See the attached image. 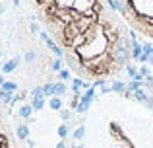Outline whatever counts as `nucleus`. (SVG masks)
Listing matches in <instances>:
<instances>
[{
  "instance_id": "nucleus-1",
  "label": "nucleus",
  "mask_w": 153,
  "mask_h": 148,
  "mask_svg": "<svg viewBox=\"0 0 153 148\" xmlns=\"http://www.w3.org/2000/svg\"><path fill=\"white\" fill-rule=\"evenodd\" d=\"M41 22L64 49L68 68L85 78H105L118 70L116 49L128 29L111 10L108 0H29Z\"/></svg>"
},
{
  "instance_id": "nucleus-2",
  "label": "nucleus",
  "mask_w": 153,
  "mask_h": 148,
  "mask_svg": "<svg viewBox=\"0 0 153 148\" xmlns=\"http://www.w3.org/2000/svg\"><path fill=\"white\" fill-rule=\"evenodd\" d=\"M108 6L134 29L153 37V0H108Z\"/></svg>"
},
{
  "instance_id": "nucleus-3",
  "label": "nucleus",
  "mask_w": 153,
  "mask_h": 148,
  "mask_svg": "<svg viewBox=\"0 0 153 148\" xmlns=\"http://www.w3.org/2000/svg\"><path fill=\"white\" fill-rule=\"evenodd\" d=\"M23 62V57H14V59H10L8 62H4L2 65V74H10V72H14L16 68H18L19 65Z\"/></svg>"
},
{
  "instance_id": "nucleus-4",
  "label": "nucleus",
  "mask_w": 153,
  "mask_h": 148,
  "mask_svg": "<svg viewBox=\"0 0 153 148\" xmlns=\"http://www.w3.org/2000/svg\"><path fill=\"white\" fill-rule=\"evenodd\" d=\"M33 111H35V109L31 107V103H22V105H19V109H18V115L23 119V121H29Z\"/></svg>"
},
{
  "instance_id": "nucleus-5",
  "label": "nucleus",
  "mask_w": 153,
  "mask_h": 148,
  "mask_svg": "<svg viewBox=\"0 0 153 148\" xmlns=\"http://www.w3.org/2000/svg\"><path fill=\"white\" fill-rule=\"evenodd\" d=\"M16 138H19V140L29 138V125H27V123H19V125L16 127Z\"/></svg>"
},
{
  "instance_id": "nucleus-6",
  "label": "nucleus",
  "mask_w": 153,
  "mask_h": 148,
  "mask_svg": "<svg viewBox=\"0 0 153 148\" xmlns=\"http://www.w3.org/2000/svg\"><path fill=\"white\" fill-rule=\"evenodd\" d=\"M149 98H151V95L147 94V92L143 90V88L132 94V99H136V101H140V103H146V105H147V101H149Z\"/></svg>"
},
{
  "instance_id": "nucleus-7",
  "label": "nucleus",
  "mask_w": 153,
  "mask_h": 148,
  "mask_svg": "<svg viewBox=\"0 0 153 148\" xmlns=\"http://www.w3.org/2000/svg\"><path fill=\"white\" fill-rule=\"evenodd\" d=\"M49 107L52 111H62L64 105H62V98H58V95H52V98L49 99Z\"/></svg>"
},
{
  "instance_id": "nucleus-8",
  "label": "nucleus",
  "mask_w": 153,
  "mask_h": 148,
  "mask_svg": "<svg viewBox=\"0 0 153 148\" xmlns=\"http://www.w3.org/2000/svg\"><path fill=\"white\" fill-rule=\"evenodd\" d=\"M142 53H143V45H140V41L132 43V61L138 62V59L142 57Z\"/></svg>"
},
{
  "instance_id": "nucleus-9",
  "label": "nucleus",
  "mask_w": 153,
  "mask_h": 148,
  "mask_svg": "<svg viewBox=\"0 0 153 148\" xmlns=\"http://www.w3.org/2000/svg\"><path fill=\"white\" fill-rule=\"evenodd\" d=\"M82 88H85V80H82V78L72 80V94H82Z\"/></svg>"
},
{
  "instance_id": "nucleus-10",
  "label": "nucleus",
  "mask_w": 153,
  "mask_h": 148,
  "mask_svg": "<svg viewBox=\"0 0 153 148\" xmlns=\"http://www.w3.org/2000/svg\"><path fill=\"white\" fill-rule=\"evenodd\" d=\"M66 92H68V88H66V84H64V82H54V95L64 98V95H66Z\"/></svg>"
},
{
  "instance_id": "nucleus-11",
  "label": "nucleus",
  "mask_w": 153,
  "mask_h": 148,
  "mask_svg": "<svg viewBox=\"0 0 153 148\" xmlns=\"http://www.w3.org/2000/svg\"><path fill=\"white\" fill-rule=\"evenodd\" d=\"M14 98L16 95L12 94V92H6V90H2V88H0V99H2V103H14Z\"/></svg>"
},
{
  "instance_id": "nucleus-12",
  "label": "nucleus",
  "mask_w": 153,
  "mask_h": 148,
  "mask_svg": "<svg viewBox=\"0 0 153 148\" xmlns=\"http://www.w3.org/2000/svg\"><path fill=\"white\" fill-rule=\"evenodd\" d=\"M112 92H118V94H124L126 92V82H122V80H114V82L111 84Z\"/></svg>"
},
{
  "instance_id": "nucleus-13",
  "label": "nucleus",
  "mask_w": 153,
  "mask_h": 148,
  "mask_svg": "<svg viewBox=\"0 0 153 148\" xmlns=\"http://www.w3.org/2000/svg\"><path fill=\"white\" fill-rule=\"evenodd\" d=\"M45 99L47 98H31V107H33L35 111H41L43 107H45Z\"/></svg>"
},
{
  "instance_id": "nucleus-14",
  "label": "nucleus",
  "mask_w": 153,
  "mask_h": 148,
  "mask_svg": "<svg viewBox=\"0 0 153 148\" xmlns=\"http://www.w3.org/2000/svg\"><path fill=\"white\" fill-rule=\"evenodd\" d=\"M83 137H85V127H83V125L76 127V131H74V133H72V138H74V140L78 142V140H82Z\"/></svg>"
},
{
  "instance_id": "nucleus-15",
  "label": "nucleus",
  "mask_w": 153,
  "mask_h": 148,
  "mask_svg": "<svg viewBox=\"0 0 153 148\" xmlns=\"http://www.w3.org/2000/svg\"><path fill=\"white\" fill-rule=\"evenodd\" d=\"M43 90H45V98L51 99L52 95H54V82H47L43 84Z\"/></svg>"
},
{
  "instance_id": "nucleus-16",
  "label": "nucleus",
  "mask_w": 153,
  "mask_h": 148,
  "mask_svg": "<svg viewBox=\"0 0 153 148\" xmlns=\"http://www.w3.org/2000/svg\"><path fill=\"white\" fill-rule=\"evenodd\" d=\"M142 88H143V82H140V80H132V82L126 84V90H130V92H138Z\"/></svg>"
},
{
  "instance_id": "nucleus-17",
  "label": "nucleus",
  "mask_w": 153,
  "mask_h": 148,
  "mask_svg": "<svg viewBox=\"0 0 153 148\" xmlns=\"http://www.w3.org/2000/svg\"><path fill=\"white\" fill-rule=\"evenodd\" d=\"M58 78H60V82H68V80H74L72 78V70L70 68H62L58 72Z\"/></svg>"
},
{
  "instance_id": "nucleus-18",
  "label": "nucleus",
  "mask_w": 153,
  "mask_h": 148,
  "mask_svg": "<svg viewBox=\"0 0 153 148\" xmlns=\"http://www.w3.org/2000/svg\"><path fill=\"white\" fill-rule=\"evenodd\" d=\"M0 148H18V146H14V144H12V140L6 137V134L0 133Z\"/></svg>"
},
{
  "instance_id": "nucleus-19",
  "label": "nucleus",
  "mask_w": 153,
  "mask_h": 148,
  "mask_svg": "<svg viewBox=\"0 0 153 148\" xmlns=\"http://www.w3.org/2000/svg\"><path fill=\"white\" fill-rule=\"evenodd\" d=\"M62 61H64V59H58V57H54V59L51 61V68H52V70H56V72H60V70L64 68V66H62Z\"/></svg>"
},
{
  "instance_id": "nucleus-20",
  "label": "nucleus",
  "mask_w": 153,
  "mask_h": 148,
  "mask_svg": "<svg viewBox=\"0 0 153 148\" xmlns=\"http://www.w3.org/2000/svg\"><path fill=\"white\" fill-rule=\"evenodd\" d=\"M124 72H126L128 76H130V78H138V70H136V66L134 65H132V62H128V65H126V68H124Z\"/></svg>"
},
{
  "instance_id": "nucleus-21",
  "label": "nucleus",
  "mask_w": 153,
  "mask_h": 148,
  "mask_svg": "<svg viewBox=\"0 0 153 148\" xmlns=\"http://www.w3.org/2000/svg\"><path fill=\"white\" fill-rule=\"evenodd\" d=\"M29 94H31V98H45V90H43V86H35Z\"/></svg>"
},
{
  "instance_id": "nucleus-22",
  "label": "nucleus",
  "mask_w": 153,
  "mask_h": 148,
  "mask_svg": "<svg viewBox=\"0 0 153 148\" xmlns=\"http://www.w3.org/2000/svg\"><path fill=\"white\" fill-rule=\"evenodd\" d=\"M35 59H37V53H35V51H27V53L23 55V62H27V65L35 62Z\"/></svg>"
},
{
  "instance_id": "nucleus-23",
  "label": "nucleus",
  "mask_w": 153,
  "mask_h": 148,
  "mask_svg": "<svg viewBox=\"0 0 153 148\" xmlns=\"http://www.w3.org/2000/svg\"><path fill=\"white\" fill-rule=\"evenodd\" d=\"M56 133H58V137L64 140V138L68 137V123H62V125H60L58 129H56Z\"/></svg>"
},
{
  "instance_id": "nucleus-24",
  "label": "nucleus",
  "mask_w": 153,
  "mask_h": 148,
  "mask_svg": "<svg viewBox=\"0 0 153 148\" xmlns=\"http://www.w3.org/2000/svg\"><path fill=\"white\" fill-rule=\"evenodd\" d=\"M2 90L12 92V94H14V92L18 90V84H16V82H8V80H6V82H4V86H2Z\"/></svg>"
},
{
  "instance_id": "nucleus-25",
  "label": "nucleus",
  "mask_w": 153,
  "mask_h": 148,
  "mask_svg": "<svg viewBox=\"0 0 153 148\" xmlns=\"http://www.w3.org/2000/svg\"><path fill=\"white\" fill-rule=\"evenodd\" d=\"M58 113H60V119H62L64 123L70 121V117H72V111L70 109H62V111H58Z\"/></svg>"
},
{
  "instance_id": "nucleus-26",
  "label": "nucleus",
  "mask_w": 153,
  "mask_h": 148,
  "mask_svg": "<svg viewBox=\"0 0 153 148\" xmlns=\"http://www.w3.org/2000/svg\"><path fill=\"white\" fill-rule=\"evenodd\" d=\"M83 95H87V98H91V99H93V98H95V88H93V86H91V88H87Z\"/></svg>"
},
{
  "instance_id": "nucleus-27",
  "label": "nucleus",
  "mask_w": 153,
  "mask_h": 148,
  "mask_svg": "<svg viewBox=\"0 0 153 148\" xmlns=\"http://www.w3.org/2000/svg\"><path fill=\"white\" fill-rule=\"evenodd\" d=\"M41 31H43V29L39 27V23H35V22L31 23V33H41Z\"/></svg>"
},
{
  "instance_id": "nucleus-28",
  "label": "nucleus",
  "mask_w": 153,
  "mask_h": 148,
  "mask_svg": "<svg viewBox=\"0 0 153 148\" xmlns=\"http://www.w3.org/2000/svg\"><path fill=\"white\" fill-rule=\"evenodd\" d=\"M108 92H112L111 84H105V86H101V94H108Z\"/></svg>"
},
{
  "instance_id": "nucleus-29",
  "label": "nucleus",
  "mask_w": 153,
  "mask_h": 148,
  "mask_svg": "<svg viewBox=\"0 0 153 148\" xmlns=\"http://www.w3.org/2000/svg\"><path fill=\"white\" fill-rule=\"evenodd\" d=\"M143 53H147V55H153V45H143Z\"/></svg>"
},
{
  "instance_id": "nucleus-30",
  "label": "nucleus",
  "mask_w": 153,
  "mask_h": 148,
  "mask_svg": "<svg viewBox=\"0 0 153 148\" xmlns=\"http://www.w3.org/2000/svg\"><path fill=\"white\" fill-rule=\"evenodd\" d=\"M4 82H6V78H4V74H0V88L4 86Z\"/></svg>"
},
{
  "instance_id": "nucleus-31",
  "label": "nucleus",
  "mask_w": 153,
  "mask_h": 148,
  "mask_svg": "<svg viewBox=\"0 0 153 148\" xmlns=\"http://www.w3.org/2000/svg\"><path fill=\"white\" fill-rule=\"evenodd\" d=\"M147 107H151V109H153V95L149 98V101H147Z\"/></svg>"
},
{
  "instance_id": "nucleus-32",
  "label": "nucleus",
  "mask_w": 153,
  "mask_h": 148,
  "mask_svg": "<svg viewBox=\"0 0 153 148\" xmlns=\"http://www.w3.org/2000/svg\"><path fill=\"white\" fill-rule=\"evenodd\" d=\"M70 148H83V146H82V144H72Z\"/></svg>"
},
{
  "instance_id": "nucleus-33",
  "label": "nucleus",
  "mask_w": 153,
  "mask_h": 148,
  "mask_svg": "<svg viewBox=\"0 0 153 148\" xmlns=\"http://www.w3.org/2000/svg\"><path fill=\"white\" fill-rule=\"evenodd\" d=\"M149 65H153V55H151V57H149Z\"/></svg>"
},
{
  "instance_id": "nucleus-34",
  "label": "nucleus",
  "mask_w": 153,
  "mask_h": 148,
  "mask_svg": "<svg viewBox=\"0 0 153 148\" xmlns=\"http://www.w3.org/2000/svg\"><path fill=\"white\" fill-rule=\"evenodd\" d=\"M2 12H4V6H2V4H0V14H2Z\"/></svg>"
},
{
  "instance_id": "nucleus-35",
  "label": "nucleus",
  "mask_w": 153,
  "mask_h": 148,
  "mask_svg": "<svg viewBox=\"0 0 153 148\" xmlns=\"http://www.w3.org/2000/svg\"><path fill=\"white\" fill-rule=\"evenodd\" d=\"M0 59H2V51H0Z\"/></svg>"
},
{
  "instance_id": "nucleus-36",
  "label": "nucleus",
  "mask_w": 153,
  "mask_h": 148,
  "mask_svg": "<svg viewBox=\"0 0 153 148\" xmlns=\"http://www.w3.org/2000/svg\"><path fill=\"white\" fill-rule=\"evenodd\" d=\"M66 148H68V146H66Z\"/></svg>"
}]
</instances>
